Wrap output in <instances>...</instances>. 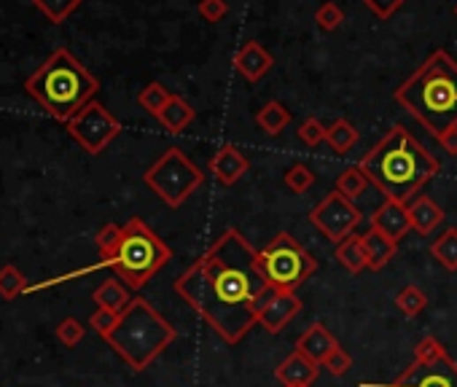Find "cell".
Masks as SVG:
<instances>
[{
	"instance_id": "33",
	"label": "cell",
	"mask_w": 457,
	"mask_h": 387,
	"mask_svg": "<svg viewBox=\"0 0 457 387\" xmlns=\"http://www.w3.org/2000/svg\"><path fill=\"white\" fill-rule=\"evenodd\" d=\"M325 129H329V126H325L320 118L309 116V118H304V121L299 124L296 135H299V140H301L304 146L315 148V146H320V143L325 140Z\"/></svg>"
},
{
	"instance_id": "26",
	"label": "cell",
	"mask_w": 457,
	"mask_h": 387,
	"mask_svg": "<svg viewBox=\"0 0 457 387\" xmlns=\"http://www.w3.org/2000/svg\"><path fill=\"white\" fill-rule=\"evenodd\" d=\"M366 188H369V178H366V172L358 164L342 170L339 178H337V186H334V191H339L342 197H347L350 202L358 200V197H363Z\"/></svg>"
},
{
	"instance_id": "36",
	"label": "cell",
	"mask_w": 457,
	"mask_h": 387,
	"mask_svg": "<svg viewBox=\"0 0 457 387\" xmlns=\"http://www.w3.org/2000/svg\"><path fill=\"white\" fill-rule=\"evenodd\" d=\"M116 322H118V315L116 312H110V309H95L92 312V317H89V326H92V331H97L103 339H108L110 337V331L116 329Z\"/></svg>"
},
{
	"instance_id": "27",
	"label": "cell",
	"mask_w": 457,
	"mask_h": 387,
	"mask_svg": "<svg viewBox=\"0 0 457 387\" xmlns=\"http://www.w3.org/2000/svg\"><path fill=\"white\" fill-rule=\"evenodd\" d=\"M27 277L22 275V269H17L14 264L0 267V299L14 301L17 296H22L27 291Z\"/></svg>"
},
{
	"instance_id": "4",
	"label": "cell",
	"mask_w": 457,
	"mask_h": 387,
	"mask_svg": "<svg viewBox=\"0 0 457 387\" xmlns=\"http://www.w3.org/2000/svg\"><path fill=\"white\" fill-rule=\"evenodd\" d=\"M25 92L57 121L68 124L100 92V81L68 51L57 49L25 81Z\"/></svg>"
},
{
	"instance_id": "34",
	"label": "cell",
	"mask_w": 457,
	"mask_h": 387,
	"mask_svg": "<svg viewBox=\"0 0 457 387\" xmlns=\"http://www.w3.org/2000/svg\"><path fill=\"white\" fill-rule=\"evenodd\" d=\"M118 242H121V226H116V224H105V226L97 231L95 245H97V250H100V255H103V262H108V258L116 253Z\"/></svg>"
},
{
	"instance_id": "29",
	"label": "cell",
	"mask_w": 457,
	"mask_h": 387,
	"mask_svg": "<svg viewBox=\"0 0 457 387\" xmlns=\"http://www.w3.org/2000/svg\"><path fill=\"white\" fill-rule=\"evenodd\" d=\"M396 307H399L407 317H417V315H423V312H425V307H428V296L423 293V288H417V285H407V288H401V291L396 293Z\"/></svg>"
},
{
	"instance_id": "20",
	"label": "cell",
	"mask_w": 457,
	"mask_h": 387,
	"mask_svg": "<svg viewBox=\"0 0 457 387\" xmlns=\"http://www.w3.org/2000/svg\"><path fill=\"white\" fill-rule=\"evenodd\" d=\"M194 116H197V110H194L180 95H172L170 102L162 108V113L156 118H159V124L167 129L170 135H178V133H183V129L194 121Z\"/></svg>"
},
{
	"instance_id": "39",
	"label": "cell",
	"mask_w": 457,
	"mask_h": 387,
	"mask_svg": "<svg viewBox=\"0 0 457 387\" xmlns=\"http://www.w3.org/2000/svg\"><path fill=\"white\" fill-rule=\"evenodd\" d=\"M363 6L377 17V19H390L401 6L404 0H363Z\"/></svg>"
},
{
	"instance_id": "35",
	"label": "cell",
	"mask_w": 457,
	"mask_h": 387,
	"mask_svg": "<svg viewBox=\"0 0 457 387\" xmlns=\"http://www.w3.org/2000/svg\"><path fill=\"white\" fill-rule=\"evenodd\" d=\"M315 22H317V27L320 30H325V33H334L342 22H345V11L339 9V4H323L317 11H315Z\"/></svg>"
},
{
	"instance_id": "6",
	"label": "cell",
	"mask_w": 457,
	"mask_h": 387,
	"mask_svg": "<svg viewBox=\"0 0 457 387\" xmlns=\"http://www.w3.org/2000/svg\"><path fill=\"white\" fill-rule=\"evenodd\" d=\"M172 258V250L162 242V237L141 218H129L121 226V242L116 253L103 262V267H110L113 275L129 288L143 291L149 280H154Z\"/></svg>"
},
{
	"instance_id": "7",
	"label": "cell",
	"mask_w": 457,
	"mask_h": 387,
	"mask_svg": "<svg viewBox=\"0 0 457 387\" xmlns=\"http://www.w3.org/2000/svg\"><path fill=\"white\" fill-rule=\"evenodd\" d=\"M258 269L272 293H296V288H301L317 272V258L299 245L296 237L278 231L258 253Z\"/></svg>"
},
{
	"instance_id": "5",
	"label": "cell",
	"mask_w": 457,
	"mask_h": 387,
	"mask_svg": "<svg viewBox=\"0 0 457 387\" xmlns=\"http://www.w3.org/2000/svg\"><path fill=\"white\" fill-rule=\"evenodd\" d=\"M175 339L178 331L172 322L159 315L151 301L135 296L133 304L118 315L116 329L105 342L133 371H146Z\"/></svg>"
},
{
	"instance_id": "24",
	"label": "cell",
	"mask_w": 457,
	"mask_h": 387,
	"mask_svg": "<svg viewBox=\"0 0 457 387\" xmlns=\"http://www.w3.org/2000/svg\"><path fill=\"white\" fill-rule=\"evenodd\" d=\"M358 140H361L358 129L347 118H337L329 129H325V143H329L331 151L339 154V156L350 154L358 146Z\"/></svg>"
},
{
	"instance_id": "28",
	"label": "cell",
	"mask_w": 457,
	"mask_h": 387,
	"mask_svg": "<svg viewBox=\"0 0 457 387\" xmlns=\"http://www.w3.org/2000/svg\"><path fill=\"white\" fill-rule=\"evenodd\" d=\"M170 97H172V92H167V87H162L159 81H151L141 95H138V102H141V108L146 110V113H151L154 118L162 113V108L170 102Z\"/></svg>"
},
{
	"instance_id": "1",
	"label": "cell",
	"mask_w": 457,
	"mask_h": 387,
	"mask_svg": "<svg viewBox=\"0 0 457 387\" xmlns=\"http://www.w3.org/2000/svg\"><path fill=\"white\" fill-rule=\"evenodd\" d=\"M172 288L226 345H240L258 326V315L272 296L258 269V250L232 226L221 231Z\"/></svg>"
},
{
	"instance_id": "12",
	"label": "cell",
	"mask_w": 457,
	"mask_h": 387,
	"mask_svg": "<svg viewBox=\"0 0 457 387\" xmlns=\"http://www.w3.org/2000/svg\"><path fill=\"white\" fill-rule=\"evenodd\" d=\"M301 299L296 293H272L267 307L258 315V326L270 331V334H280L288 322L301 312Z\"/></svg>"
},
{
	"instance_id": "16",
	"label": "cell",
	"mask_w": 457,
	"mask_h": 387,
	"mask_svg": "<svg viewBox=\"0 0 457 387\" xmlns=\"http://www.w3.org/2000/svg\"><path fill=\"white\" fill-rule=\"evenodd\" d=\"M320 366L315 360H309L304 353L293 350L278 368H275V379L283 387H309L317 379Z\"/></svg>"
},
{
	"instance_id": "3",
	"label": "cell",
	"mask_w": 457,
	"mask_h": 387,
	"mask_svg": "<svg viewBox=\"0 0 457 387\" xmlns=\"http://www.w3.org/2000/svg\"><path fill=\"white\" fill-rule=\"evenodd\" d=\"M396 102L441 140L457 129V62L444 49L433 51L396 89Z\"/></svg>"
},
{
	"instance_id": "31",
	"label": "cell",
	"mask_w": 457,
	"mask_h": 387,
	"mask_svg": "<svg viewBox=\"0 0 457 387\" xmlns=\"http://www.w3.org/2000/svg\"><path fill=\"white\" fill-rule=\"evenodd\" d=\"M84 337H87V329H84V322L81 320H76V317H65L59 326H57V339H59V345H65V347H79L81 342H84Z\"/></svg>"
},
{
	"instance_id": "8",
	"label": "cell",
	"mask_w": 457,
	"mask_h": 387,
	"mask_svg": "<svg viewBox=\"0 0 457 387\" xmlns=\"http://www.w3.org/2000/svg\"><path fill=\"white\" fill-rule=\"evenodd\" d=\"M143 183L167 208H180L205 183V172L194 164L180 148H167L146 172Z\"/></svg>"
},
{
	"instance_id": "23",
	"label": "cell",
	"mask_w": 457,
	"mask_h": 387,
	"mask_svg": "<svg viewBox=\"0 0 457 387\" xmlns=\"http://www.w3.org/2000/svg\"><path fill=\"white\" fill-rule=\"evenodd\" d=\"M334 255H337L339 267H342V269H347L350 275H361L363 269H369V264H366V250H363V239H361V234H353V237L342 239V242L337 245Z\"/></svg>"
},
{
	"instance_id": "2",
	"label": "cell",
	"mask_w": 457,
	"mask_h": 387,
	"mask_svg": "<svg viewBox=\"0 0 457 387\" xmlns=\"http://www.w3.org/2000/svg\"><path fill=\"white\" fill-rule=\"evenodd\" d=\"M358 167L366 172L385 200L412 202L415 194L438 175V159L409 133L404 124H396L390 133L361 156Z\"/></svg>"
},
{
	"instance_id": "19",
	"label": "cell",
	"mask_w": 457,
	"mask_h": 387,
	"mask_svg": "<svg viewBox=\"0 0 457 387\" xmlns=\"http://www.w3.org/2000/svg\"><path fill=\"white\" fill-rule=\"evenodd\" d=\"M409 218H412V229L423 237H430L441 224H444V210L430 200L425 197V194H420V197L409 205Z\"/></svg>"
},
{
	"instance_id": "42",
	"label": "cell",
	"mask_w": 457,
	"mask_h": 387,
	"mask_svg": "<svg viewBox=\"0 0 457 387\" xmlns=\"http://www.w3.org/2000/svg\"><path fill=\"white\" fill-rule=\"evenodd\" d=\"M454 14H457V6H454Z\"/></svg>"
},
{
	"instance_id": "38",
	"label": "cell",
	"mask_w": 457,
	"mask_h": 387,
	"mask_svg": "<svg viewBox=\"0 0 457 387\" xmlns=\"http://www.w3.org/2000/svg\"><path fill=\"white\" fill-rule=\"evenodd\" d=\"M325 371H329V374H334V376H345L350 368H353V355L347 353V350H342V345L329 355V358H325Z\"/></svg>"
},
{
	"instance_id": "13",
	"label": "cell",
	"mask_w": 457,
	"mask_h": 387,
	"mask_svg": "<svg viewBox=\"0 0 457 387\" xmlns=\"http://www.w3.org/2000/svg\"><path fill=\"white\" fill-rule=\"evenodd\" d=\"M371 226L379 229L385 237H390L393 242H401L409 231H412V218H409V208L407 202H396V200H385L374 216H371Z\"/></svg>"
},
{
	"instance_id": "37",
	"label": "cell",
	"mask_w": 457,
	"mask_h": 387,
	"mask_svg": "<svg viewBox=\"0 0 457 387\" xmlns=\"http://www.w3.org/2000/svg\"><path fill=\"white\" fill-rule=\"evenodd\" d=\"M197 11H200V17H202L205 22L218 25V22H224V19H226V14H229V4H226V0H200Z\"/></svg>"
},
{
	"instance_id": "25",
	"label": "cell",
	"mask_w": 457,
	"mask_h": 387,
	"mask_svg": "<svg viewBox=\"0 0 457 387\" xmlns=\"http://www.w3.org/2000/svg\"><path fill=\"white\" fill-rule=\"evenodd\" d=\"M430 255L446 269V272H457V229L449 226L444 229L433 242H430Z\"/></svg>"
},
{
	"instance_id": "17",
	"label": "cell",
	"mask_w": 457,
	"mask_h": 387,
	"mask_svg": "<svg viewBox=\"0 0 457 387\" xmlns=\"http://www.w3.org/2000/svg\"><path fill=\"white\" fill-rule=\"evenodd\" d=\"M339 347V342H337V337L323 326V322H312V326L299 337V342H296V350L299 353H304L309 360H315L317 366H323L325 363V358H329L334 350Z\"/></svg>"
},
{
	"instance_id": "9",
	"label": "cell",
	"mask_w": 457,
	"mask_h": 387,
	"mask_svg": "<svg viewBox=\"0 0 457 387\" xmlns=\"http://www.w3.org/2000/svg\"><path fill=\"white\" fill-rule=\"evenodd\" d=\"M65 126H68V135L92 156L103 154L121 135V121L97 100L81 108Z\"/></svg>"
},
{
	"instance_id": "15",
	"label": "cell",
	"mask_w": 457,
	"mask_h": 387,
	"mask_svg": "<svg viewBox=\"0 0 457 387\" xmlns=\"http://www.w3.org/2000/svg\"><path fill=\"white\" fill-rule=\"evenodd\" d=\"M208 170L213 172V178H216L221 186H234V183H240V178L250 170V162H248V156H245L234 143H224V146L210 156Z\"/></svg>"
},
{
	"instance_id": "18",
	"label": "cell",
	"mask_w": 457,
	"mask_h": 387,
	"mask_svg": "<svg viewBox=\"0 0 457 387\" xmlns=\"http://www.w3.org/2000/svg\"><path fill=\"white\" fill-rule=\"evenodd\" d=\"M363 239V250H366V264L371 272H382L399 253V242H393L390 237H385L379 229H369L366 234H361Z\"/></svg>"
},
{
	"instance_id": "21",
	"label": "cell",
	"mask_w": 457,
	"mask_h": 387,
	"mask_svg": "<svg viewBox=\"0 0 457 387\" xmlns=\"http://www.w3.org/2000/svg\"><path fill=\"white\" fill-rule=\"evenodd\" d=\"M92 301H95L100 309H110V312L121 315L129 304H133V293H129V288L116 277V280H105V283L92 293Z\"/></svg>"
},
{
	"instance_id": "41",
	"label": "cell",
	"mask_w": 457,
	"mask_h": 387,
	"mask_svg": "<svg viewBox=\"0 0 457 387\" xmlns=\"http://www.w3.org/2000/svg\"><path fill=\"white\" fill-rule=\"evenodd\" d=\"M438 146H441L449 156H457V129H452L449 135H444V138L438 140Z\"/></svg>"
},
{
	"instance_id": "40",
	"label": "cell",
	"mask_w": 457,
	"mask_h": 387,
	"mask_svg": "<svg viewBox=\"0 0 457 387\" xmlns=\"http://www.w3.org/2000/svg\"><path fill=\"white\" fill-rule=\"evenodd\" d=\"M441 353H446V350H444V345H441L436 337H425V339L415 347V358H436V355H441Z\"/></svg>"
},
{
	"instance_id": "30",
	"label": "cell",
	"mask_w": 457,
	"mask_h": 387,
	"mask_svg": "<svg viewBox=\"0 0 457 387\" xmlns=\"http://www.w3.org/2000/svg\"><path fill=\"white\" fill-rule=\"evenodd\" d=\"M35 6H38V11L49 22L59 25V22H65V19H68L81 6V0H35Z\"/></svg>"
},
{
	"instance_id": "22",
	"label": "cell",
	"mask_w": 457,
	"mask_h": 387,
	"mask_svg": "<svg viewBox=\"0 0 457 387\" xmlns=\"http://www.w3.org/2000/svg\"><path fill=\"white\" fill-rule=\"evenodd\" d=\"M255 124H258L261 133H267L270 138H275L291 124V110L280 100H270V102L261 105V110L255 113Z\"/></svg>"
},
{
	"instance_id": "14",
	"label": "cell",
	"mask_w": 457,
	"mask_h": 387,
	"mask_svg": "<svg viewBox=\"0 0 457 387\" xmlns=\"http://www.w3.org/2000/svg\"><path fill=\"white\" fill-rule=\"evenodd\" d=\"M234 71L245 79V81H250V84H255V81H261L264 79L270 71H272V64H275V57L261 46L258 41H248L237 54H234Z\"/></svg>"
},
{
	"instance_id": "10",
	"label": "cell",
	"mask_w": 457,
	"mask_h": 387,
	"mask_svg": "<svg viewBox=\"0 0 457 387\" xmlns=\"http://www.w3.org/2000/svg\"><path fill=\"white\" fill-rule=\"evenodd\" d=\"M361 218H363V213L347 197H342L339 191L325 194V197L309 210V224L334 245L353 237Z\"/></svg>"
},
{
	"instance_id": "32",
	"label": "cell",
	"mask_w": 457,
	"mask_h": 387,
	"mask_svg": "<svg viewBox=\"0 0 457 387\" xmlns=\"http://www.w3.org/2000/svg\"><path fill=\"white\" fill-rule=\"evenodd\" d=\"M315 170L309 167V164H293V167H288V172H286V186L293 191V194H304V191H309L312 188V183H315Z\"/></svg>"
},
{
	"instance_id": "11",
	"label": "cell",
	"mask_w": 457,
	"mask_h": 387,
	"mask_svg": "<svg viewBox=\"0 0 457 387\" xmlns=\"http://www.w3.org/2000/svg\"><path fill=\"white\" fill-rule=\"evenodd\" d=\"M361 387H457V363L449 353L436 358H415L390 384H369Z\"/></svg>"
}]
</instances>
